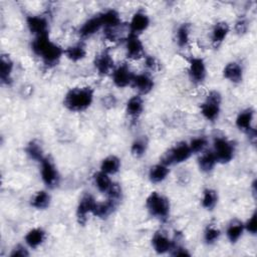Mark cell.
Here are the masks:
<instances>
[{"label":"cell","instance_id":"cell-7","mask_svg":"<svg viewBox=\"0 0 257 257\" xmlns=\"http://www.w3.org/2000/svg\"><path fill=\"white\" fill-rule=\"evenodd\" d=\"M41 178L48 188H54L59 183V174L53 162L49 158H44L41 162Z\"/></svg>","mask_w":257,"mask_h":257},{"label":"cell","instance_id":"cell-1","mask_svg":"<svg viewBox=\"0 0 257 257\" xmlns=\"http://www.w3.org/2000/svg\"><path fill=\"white\" fill-rule=\"evenodd\" d=\"M31 47L33 52L41 57L42 61L47 66H53L57 64L62 54H64V49L51 41L48 34L36 36L32 41Z\"/></svg>","mask_w":257,"mask_h":257},{"label":"cell","instance_id":"cell-43","mask_svg":"<svg viewBox=\"0 0 257 257\" xmlns=\"http://www.w3.org/2000/svg\"><path fill=\"white\" fill-rule=\"evenodd\" d=\"M146 65L147 67H149L150 69H154L157 65L156 63V59L153 57V56H149L146 58Z\"/></svg>","mask_w":257,"mask_h":257},{"label":"cell","instance_id":"cell-9","mask_svg":"<svg viewBox=\"0 0 257 257\" xmlns=\"http://www.w3.org/2000/svg\"><path fill=\"white\" fill-rule=\"evenodd\" d=\"M126 56L131 59H139L144 54V44L138 34L131 33L125 39Z\"/></svg>","mask_w":257,"mask_h":257},{"label":"cell","instance_id":"cell-6","mask_svg":"<svg viewBox=\"0 0 257 257\" xmlns=\"http://www.w3.org/2000/svg\"><path fill=\"white\" fill-rule=\"evenodd\" d=\"M214 154L216 156L217 162L228 163L234 157V145L225 138L217 137L214 140Z\"/></svg>","mask_w":257,"mask_h":257},{"label":"cell","instance_id":"cell-34","mask_svg":"<svg viewBox=\"0 0 257 257\" xmlns=\"http://www.w3.org/2000/svg\"><path fill=\"white\" fill-rule=\"evenodd\" d=\"M218 202V195L213 189H206L203 192L202 206L207 210H213Z\"/></svg>","mask_w":257,"mask_h":257},{"label":"cell","instance_id":"cell-22","mask_svg":"<svg viewBox=\"0 0 257 257\" xmlns=\"http://www.w3.org/2000/svg\"><path fill=\"white\" fill-rule=\"evenodd\" d=\"M13 70V61L9 55L2 54L0 59V79L2 83L9 84L12 80L11 74Z\"/></svg>","mask_w":257,"mask_h":257},{"label":"cell","instance_id":"cell-12","mask_svg":"<svg viewBox=\"0 0 257 257\" xmlns=\"http://www.w3.org/2000/svg\"><path fill=\"white\" fill-rule=\"evenodd\" d=\"M94 66L100 75H106L113 69L114 61L108 50H103L95 56Z\"/></svg>","mask_w":257,"mask_h":257},{"label":"cell","instance_id":"cell-17","mask_svg":"<svg viewBox=\"0 0 257 257\" xmlns=\"http://www.w3.org/2000/svg\"><path fill=\"white\" fill-rule=\"evenodd\" d=\"M150 25V18L144 11L136 12L131 20L130 29L131 33L138 34L145 31Z\"/></svg>","mask_w":257,"mask_h":257},{"label":"cell","instance_id":"cell-16","mask_svg":"<svg viewBox=\"0 0 257 257\" xmlns=\"http://www.w3.org/2000/svg\"><path fill=\"white\" fill-rule=\"evenodd\" d=\"M132 85L141 93L146 94L149 93L154 87V80L153 78L147 73H140L134 74Z\"/></svg>","mask_w":257,"mask_h":257},{"label":"cell","instance_id":"cell-3","mask_svg":"<svg viewBox=\"0 0 257 257\" xmlns=\"http://www.w3.org/2000/svg\"><path fill=\"white\" fill-rule=\"evenodd\" d=\"M146 206L151 213L159 219H166L170 213V204L167 198L157 192H152L146 200Z\"/></svg>","mask_w":257,"mask_h":257},{"label":"cell","instance_id":"cell-28","mask_svg":"<svg viewBox=\"0 0 257 257\" xmlns=\"http://www.w3.org/2000/svg\"><path fill=\"white\" fill-rule=\"evenodd\" d=\"M169 174L168 166L160 163L153 166L149 172V178L153 183H161L163 182Z\"/></svg>","mask_w":257,"mask_h":257},{"label":"cell","instance_id":"cell-5","mask_svg":"<svg viewBox=\"0 0 257 257\" xmlns=\"http://www.w3.org/2000/svg\"><path fill=\"white\" fill-rule=\"evenodd\" d=\"M221 100V94L217 90H212L209 92L206 100L200 106L201 113L206 119L214 121L218 118L220 113Z\"/></svg>","mask_w":257,"mask_h":257},{"label":"cell","instance_id":"cell-37","mask_svg":"<svg viewBox=\"0 0 257 257\" xmlns=\"http://www.w3.org/2000/svg\"><path fill=\"white\" fill-rule=\"evenodd\" d=\"M147 150V142L144 139L136 140L131 147V153L136 158H141L144 156Z\"/></svg>","mask_w":257,"mask_h":257},{"label":"cell","instance_id":"cell-26","mask_svg":"<svg viewBox=\"0 0 257 257\" xmlns=\"http://www.w3.org/2000/svg\"><path fill=\"white\" fill-rule=\"evenodd\" d=\"M243 231H244V224L241 221L234 219L229 223L226 230V234L231 243H236L239 240V238L242 236Z\"/></svg>","mask_w":257,"mask_h":257},{"label":"cell","instance_id":"cell-25","mask_svg":"<svg viewBox=\"0 0 257 257\" xmlns=\"http://www.w3.org/2000/svg\"><path fill=\"white\" fill-rule=\"evenodd\" d=\"M100 17L104 28H117L121 23L119 14L113 9H108L100 13Z\"/></svg>","mask_w":257,"mask_h":257},{"label":"cell","instance_id":"cell-32","mask_svg":"<svg viewBox=\"0 0 257 257\" xmlns=\"http://www.w3.org/2000/svg\"><path fill=\"white\" fill-rule=\"evenodd\" d=\"M93 178H94V184H95L96 188L102 193H107L113 184L111 182V180L109 179L108 175L101 171L95 173Z\"/></svg>","mask_w":257,"mask_h":257},{"label":"cell","instance_id":"cell-19","mask_svg":"<svg viewBox=\"0 0 257 257\" xmlns=\"http://www.w3.org/2000/svg\"><path fill=\"white\" fill-rule=\"evenodd\" d=\"M229 25L226 22H218L214 25L211 32V40L215 46H219L229 33Z\"/></svg>","mask_w":257,"mask_h":257},{"label":"cell","instance_id":"cell-21","mask_svg":"<svg viewBox=\"0 0 257 257\" xmlns=\"http://www.w3.org/2000/svg\"><path fill=\"white\" fill-rule=\"evenodd\" d=\"M254 116V110L252 108H246L239 112L236 117V125L239 130L244 132H249L252 130V120Z\"/></svg>","mask_w":257,"mask_h":257},{"label":"cell","instance_id":"cell-33","mask_svg":"<svg viewBox=\"0 0 257 257\" xmlns=\"http://www.w3.org/2000/svg\"><path fill=\"white\" fill-rule=\"evenodd\" d=\"M49 204H50V196L45 191L37 192L31 200V206L39 210L47 208Z\"/></svg>","mask_w":257,"mask_h":257},{"label":"cell","instance_id":"cell-35","mask_svg":"<svg viewBox=\"0 0 257 257\" xmlns=\"http://www.w3.org/2000/svg\"><path fill=\"white\" fill-rule=\"evenodd\" d=\"M190 39V25L188 23H183L179 26L177 30V42L181 47L187 46Z\"/></svg>","mask_w":257,"mask_h":257},{"label":"cell","instance_id":"cell-18","mask_svg":"<svg viewBox=\"0 0 257 257\" xmlns=\"http://www.w3.org/2000/svg\"><path fill=\"white\" fill-rule=\"evenodd\" d=\"M117 202H118L117 200H114L111 198H107L106 201L101 202V203L96 202V204L93 208L92 214L99 218H106L114 211V209L116 208Z\"/></svg>","mask_w":257,"mask_h":257},{"label":"cell","instance_id":"cell-2","mask_svg":"<svg viewBox=\"0 0 257 257\" xmlns=\"http://www.w3.org/2000/svg\"><path fill=\"white\" fill-rule=\"evenodd\" d=\"M92 100L93 89L91 87H74L65 94L63 104L71 111H82L90 106Z\"/></svg>","mask_w":257,"mask_h":257},{"label":"cell","instance_id":"cell-14","mask_svg":"<svg viewBox=\"0 0 257 257\" xmlns=\"http://www.w3.org/2000/svg\"><path fill=\"white\" fill-rule=\"evenodd\" d=\"M102 21L100 14L94 15L91 18L87 19L79 28L78 33L81 37L86 38L91 35H93L95 32H97L102 27Z\"/></svg>","mask_w":257,"mask_h":257},{"label":"cell","instance_id":"cell-20","mask_svg":"<svg viewBox=\"0 0 257 257\" xmlns=\"http://www.w3.org/2000/svg\"><path fill=\"white\" fill-rule=\"evenodd\" d=\"M223 75L225 78L233 83H238L242 80L243 70L239 63L229 62L223 69Z\"/></svg>","mask_w":257,"mask_h":257},{"label":"cell","instance_id":"cell-38","mask_svg":"<svg viewBox=\"0 0 257 257\" xmlns=\"http://www.w3.org/2000/svg\"><path fill=\"white\" fill-rule=\"evenodd\" d=\"M207 144H208V141L205 137H198V138L193 139L190 142L189 147L191 149L192 154L193 153H200V152L204 151V149L207 147Z\"/></svg>","mask_w":257,"mask_h":257},{"label":"cell","instance_id":"cell-29","mask_svg":"<svg viewBox=\"0 0 257 257\" xmlns=\"http://www.w3.org/2000/svg\"><path fill=\"white\" fill-rule=\"evenodd\" d=\"M119 168H120V161L115 156L106 157L105 159L102 160L100 164V171L107 175L117 173Z\"/></svg>","mask_w":257,"mask_h":257},{"label":"cell","instance_id":"cell-23","mask_svg":"<svg viewBox=\"0 0 257 257\" xmlns=\"http://www.w3.org/2000/svg\"><path fill=\"white\" fill-rule=\"evenodd\" d=\"M45 240V232L41 228H33L25 235V242L30 248H37Z\"/></svg>","mask_w":257,"mask_h":257},{"label":"cell","instance_id":"cell-27","mask_svg":"<svg viewBox=\"0 0 257 257\" xmlns=\"http://www.w3.org/2000/svg\"><path fill=\"white\" fill-rule=\"evenodd\" d=\"M216 163H217V159H216L214 152H212V151H207V152L203 153L202 156L198 160L200 170L203 172H206V173L212 171L214 169Z\"/></svg>","mask_w":257,"mask_h":257},{"label":"cell","instance_id":"cell-10","mask_svg":"<svg viewBox=\"0 0 257 257\" xmlns=\"http://www.w3.org/2000/svg\"><path fill=\"white\" fill-rule=\"evenodd\" d=\"M26 24L29 31L36 36L48 34L47 19L40 15H29L26 17Z\"/></svg>","mask_w":257,"mask_h":257},{"label":"cell","instance_id":"cell-30","mask_svg":"<svg viewBox=\"0 0 257 257\" xmlns=\"http://www.w3.org/2000/svg\"><path fill=\"white\" fill-rule=\"evenodd\" d=\"M144 109V102L140 95H134L126 102V112L132 117L139 116Z\"/></svg>","mask_w":257,"mask_h":257},{"label":"cell","instance_id":"cell-36","mask_svg":"<svg viewBox=\"0 0 257 257\" xmlns=\"http://www.w3.org/2000/svg\"><path fill=\"white\" fill-rule=\"evenodd\" d=\"M221 232L213 225H209L204 232V240L207 244H214L220 237Z\"/></svg>","mask_w":257,"mask_h":257},{"label":"cell","instance_id":"cell-31","mask_svg":"<svg viewBox=\"0 0 257 257\" xmlns=\"http://www.w3.org/2000/svg\"><path fill=\"white\" fill-rule=\"evenodd\" d=\"M25 152L29 156L30 159L37 161V162H41L45 158L40 144L35 140L28 143V145L25 148Z\"/></svg>","mask_w":257,"mask_h":257},{"label":"cell","instance_id":"cell-41","mask_svg":"<svg viewBox=\"0 0 257 257\" xmlns=\"http://www.w3.org/2000/svg\"><path fill=\"white\" fill-rule=\"evenodd\" d=\"M172 255L174 256H190V253L187 251L186 248H184L183 246H180V245H175L174 243V246L172 248Z\"/></svg>","mask_w":257,"mask_h":257},{"label":"cell","instance_id":"cell-11","mask_svg":"<svg viewBox=\"0 0 257 257\" xmlns=\"http://www.w3.org/2000/svg\"><path fill=\"white\" fill-rule=\"evenodd\" d=\"M134 73L126 63H122L112 71V81L117 87H125L132 84Z\"/></svg>","mask_w":257,"mask_h":257},{"label":"cell","instance_id":"cell-40","mask_svg":"<svg viewBox=\"0 0 257 257\" xmlns=\"http://www.w3.org/2000/svg\"><path fill=\"white\" fill-rule=\"evenodd\" d=\"M28 255H29V253H28L27 249L22 245H17L10 253L11 257H25Z\"/></svg>","mask_w":257,"mask_h":257},{"label":"cell","instance_id":"cell-42","mask_svg":"<svg viewBox=\"0 0 257 257\" xmlns=\"http://www.w3.org/2000/svg\"><path fill=\"white\" fill-rule=\"evenodd\" d=\"M247 28H248V24L245 19H239L235 24V30L239 34L245 33L247 31Z\"/></svg>","mask_w":257,"mask_h":257},{"label":"cell","instance_id":"cell-39","mask_svg":"<svg viewBox=\"0 0 257 257\" xmlns=\"http://www.w3.org/2000/svg\"><path fill=\"white\" fill-rule=\"evenodd\" d=\"M256 216H257V214H256V212H254V213L251 215V217L247 220L246 224L244 225V228H245L249 233H251V234H253V235H255V234H256V231H257Z\"/></svg>","mask_w":257,"mask_h":257},{"label":"cell","instance_id":"cell-24","mask_svg":"<svg viewBox=\"0 0 257 257\" xmlns=\"http://www.w3.org/2000/svg\"><path fill=\"white\" fill-rule=\"evenodd\" d=\"M64 54L71 61H79L86 55L85 45L82 42L75 43L64 49Z\"/></svg>","mask_w":257,"mask_h":257},{"label":"cell","instance_id":"cell-8","mask_svg":"<svg viewBox=\"0 0 257 257\" xmlns=\"http://www.w3.org/2000/svg\"><path fill=\"white\" fill-rule=\"evenodd\" d=\"M207 74L206 64L204 60L200 57L192 56L189 59V75L193 82L202 83Z\"/></svg>","mask_w":257,"mask_h":257},{"label":"cell","instance_id":"cell-13","mask_svg":"<svg viewBox=\"0 0 257 257\" xmlns=\"http://www.w3.org/2000/svg\"><path fill=\"white\" fill-rule=\"evenodd\" d=\"M95 204H96V202H95L94 198L89 194L84 195L80 199L78 206H77V210H76V216H77V220H78L79 224L85 223V221L87 219V215L89 213L92 214Z\"/></svg>","mask_w":257,"mask_h":257},{"label":"cell","instance_id":"cell-4","mask_svg":"<svg viewBox=\"0 0 257 257\" xmlns=\"http://www.w3.org/2000/svg\"><path fill=\"white\" fill-rule=\"evenodd\" d=\"M191 155L192 152L189 147V144L185 142L178 143L163 155L161 163L166 166L183 163L187 161L191 157Z\"/></svg>","mask_w":257,"mask_h":257},{"label":"cell","instance_id":"cell-15","mask_svg":"<svg viewBox=\"0 0 257 257\" xmlns=\"http://www.w3.org/2000/svg\"><path fill=\"white\" fill-rule=\"evenodd\" d=\"M152 245L159 254H164L172 250L174 242L163 232H157L152 238Z\"/></svg>","mask_w":257,"mask_h":257}]
</instances>
